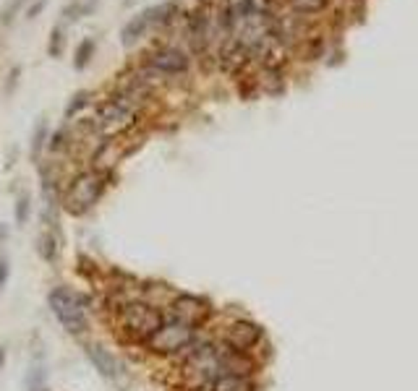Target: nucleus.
Segmentation results:
<instances>
[{
	"label": "nucleus",
	"mask_w": 418,
	"mask_h": 391,
	"mask_svg": "<svg viewBox=\"0 0 418 391\" xmlns=\"http://www.w3.org/2000/svg\"><path fill=\"white\" fill-rule=\"evenodd\" d=\"M13 216H16V225L24 227L27 222H29L31 216V198L27 193H21L19 198H16V204H13Z\"/></svg>",
	"instance_id": "20"
},
{
	"label": "nucleus",
	"mask_w": 418,
	"mask_h": 391,
	"mask_svg": "<svg viewBox=\"0 0 418 391\" xmlns=\"http://www.w3.org/2000/svg\"><path fill=\"white\" fill-rule=\"evenodd\" d=\"M288 3L293 6V10H298L303 16H311V13H319V10L327 8L329 0H288Z\"/></svg>",
	"instance_id": "21"
},
{
	"label": "nucleus",
	"mask_w": 418,
	"mask_h": 391,
	"mask_svg": "<svg viewBox=\"0 0 418 391\" xmlns=\"http://www.w3.org/2000/svg\"><path fill=\"white\" fill-rule=\"evenodd\" d=\"M261 342V326H257L254 321L238 318V321L228 323V329L222 334V344H228L233 350L249 352Z\"/></svg>",
	"instance_id": "9"
},
{
	"label": "nucleus",
	"mask_w": 418,
	"mask_h": 391,
	"mask_svg": "<svg viewBox=\"0 0 418 391\" xmlns=\"http://www.w3.org/2000/svg\"><path fill=\"white\" fill-rule=\"evenodd\" d=\"M27 3H29V0H8V3L0 8V27H10L13 19H16L21 10H24Z\"/></svg>",
	"instance_id": "19"
},
{
	"label": "nucleus",
	"mask_w": 418,
	"mask_h": 391,
	"mask_svg": "<svg viewBox=\"0 0 418 391\" xmlns=\"http://www.w3.org/2000/svg\"><path fill=\"white\" fill-rule=\"evenodd\" d=\"M150 29H152L150 19H147V13L141 10V13L131 16V19L123 24V29H120V45H123V47H134Z\"/></svg>",
	"instance_id": "11"
},
{
	"label": "nucleus",
	"mask_w": 418,
	"mask_h": 391,
	"mask_svg": "<svg viewBox=\"0 0 418 391\" xmlns=\"http://www.w3.org/2000/svg\"><path fill=\"white\" fill-rule=\"evenodd\" d=\"M84 355H87V360L94 365V371L100 373L102 378H108V381H113V383H118L120 378H123V373H126L123 362H120L118 355H115V352H110L105 344L87 342L84 344Z\"/></svg>",
	"instance_id": "8"
},
{
	"label": "nucleus",
	"mask_w": 418,
	"mask_h": 391,
	"mask_svg": "<svg viewBox=\"0 0 418 391\" xmlns=\"http://www.w3.org/2000/svg\"><path fill=\"white\" fill-rule=\"evenodd\" d=\"M207 391H257V383L251 376H236V373H219L209 383Z\"/></svg>",
	"instance_id": "12"
},
{
	"label": "nucleus",
	"mask_w": 418,
	"mask_h": 391,
	"mask_svg": "<svg viewBox=\"0 0 418 391\" xmlns=\"http://www.w3.org/2000/svg\"><path fill=\"white\" fill-rule=\"evenodd\" d=\"M45 8H48V0H31V3H27V10H24V16H27L29 21H34Z\"/></svg>",
	"instance_id": "24"
},
{
	"label": "nucleus",
	"mask_w": 418,
	"mask_h": 391,
	"mask_svg": "<svg viewBox=\"0 0 418 391\" xmlns=\"http://www.w3.org/2000/svg\"><path fill=\"white\" fill-rule=\"evenodd\" d=\"M92 105V91H87V89H79L73 97L69 99V105H66V110H63V117L66 120H73V117L79 115L81 110H87Z\"/></svg>",
	"instance_id": "17"
},
{
	"label": "nucleus",
	"mask_w": 418,
	"mask_h": 391,
	"mask_svg": "<svg viewBox=\"0 0 418 391\" xmlns=\"http://www.w3.org/2000/svg\"><path fill=\"white\" fill-rule=\"evenodd\" d=\"M194 339H196V329H191L175 318H165V323L154 332L152 339L144 342V347L154 355H180Z\"/></svg>",
	"instance_id": "5"
},
{
	"label": "nucleus",
	"mask_w": 418,
	"mask_h": 391,
	"mask_svg": "<svg viewBox=\"0 0 418 391\" xmlns=\"http://www.w3.org/2000/svg\"><path fill=\"white\" fill-rule=\"evenodd\" d=\"M108 172L105 170H97V167H89V170H81L79 175L71 177V183L63 191V198L60 204L63 209L73 216L87 214L89 209L100 204V198L108 191Z\"/></svg>",
	"instance_id": "1"
},
{
	"label": "nucleus",
	"mask_w": 418,
	"mask_h": 391,
	"mask_svg": "<svg viewBox=\"0 0 418 391\" xmlns=\"http://www.w3.org/2000/svg\"><path fill=\"white\" fill-rule=\"evenodd\" d=\"M8 279H10V261H8V256L0 253V293L6 290Z\"/></svg>",
	"instance_id": "25"
},
{
	"label": "nucleus",
	"mask_w": 418,
	"mask_h": 391,
	"mask_svg": "<svg viewBox=\"0 0 418 391\" xmlns=\"http://www.w3.org/2000/svg\"><path fill=\"white\" fill-rule=\"evenodd\" d=\"M115 323L129 339L144 344L165 323V313L147 300H126L115 308Z\"/></svg>",
	"instance_id": "2"
},
{
	"label": "nucleus",
	"mask_w": 418,
	"mask_h": 391,
	"mask_svg": "<svg viewBox=\"0 0 418 391\" xmlns=\"http://www.w3.org/2000/svg\"><path fill=\"white\" fill-rule=\"evenodd\" d=\"M147 13V19H150V27H170L173 21L180 16V6L178 0H162L157 6H152V8L144 10Z\"/></svg>",
	"instance_id": "10"
},
{
	"label": "nucleus",
	"mask_w": 418,
	"mask_h": 391,
	"mask_svg": "<svg viewBox=\"0 0 418 391\" xmlns=\"http://www.w3.org/2000/svg\"><path fill=\"white\" fill-rule=\"evenodd\" d=\"M144 63L159 76H180L191 68V58L180 47H159L150 52Z\"/></svg>",
	"instance_id": "7"
},
{
	"label": "nucleus",
	"mask_w": 418,
	"mask_h": 391,
	"mask_svg": "<svg viewBox=\"0 0 418 391\" xmlns=\"http://www.w3.org/2000/svg\"><path fill=\"white\" fill-rule=\"evenodd\" d=\"M19 78H21V66H13V68L8 71V76H6V84H3V94H6V97H10V94L16 91Z\"/></svg>",
	"instance_id": "23"
},
{
	"label": "nucleus",
	"mask_w": 418,
	"mask_h": 391,
	"mask_svg": "<svg viewBox=\"0 0 418 391\" xmlns=\"http://www.w3.org/2000/svg\"><path fill=\"white\" fill-rule=\"evenodd\" d=\"M209 313H212V308H209L207 300H201V297H196V295H175L173 300H170V316L168 318H175V321L186 323V326H191V329H199V326H204L209 318Z\"/></svg>",
	"instance_id": "6"
},
{
	"label": "nucleus",
	"mask_w": 418,
	"mask_h": 391,
	"mask_svg": "<svg viewBox=\"0 0 418 391\" xmlns=\"http://www.w3.org/2000/svg\"><path fill=\"white\" fill-rule=\"evenodd\" d=\"M136 117H139V108L136 105H131L129 99H123L120 94H113V97H108L97 108V115L92 120V126H94V131L100 136L113 138L126 133L136 123Z\"/></svg>",
	"instance_id": "4"
},
{
	"label": "nucleus",
	"mask_w": 418,
	"mask_h": 391,
	"mask_svg": "<svg viewBox=\"0 0 418 391\" xmlns=\"http://www.w3.org/2000/svg\"><path fill=\"white\" fill-rule=\"evenodd\" d=\"M63 52H66V29H63V24H55L50 37H48V55L63 58Z\"/></svg>",
	"instance_id": "18"
},
{
	"label": "nucleus",
	"mask_w": 418,
	"mask_h": 391,
	"mask_svg": "<svg viewBox=\"0 0 418 391\" xmlns=\"http://www.w3.org/2000/svg\"><path fill=\"white\" fill-rule=\"evenodd\" d=\"M48 141H50V126H48V120H45V117H40V120H37V126H34V133H31V144H29L31 162H40L42 152L48 149Z\"/></svg>",
	"instance_id": "13"
},
{
	"label": "nucleus",
	"mask_w": 418,
	"mask_h": 391,
	"mask_svg": "<svg viewBox=\"0 0 418 391\" xmlns=\"http://www.w3.org/2000/svg\"><path fill=\"white\" fill-rule=\"evenodd\" d=\"M58 253H60V235L45 230V233L40 235V256L45 261L55 264V261H58Z\"/></svg>",
	"instance_id": "16"
},
{
	"label": "nucleus",
	"mask_w": 418,
	"mask_h": 391,
	"mask_svg": "<svg viewBox=\"0 0 418 391\" xmlns=\"http://www.w3.org/2000/svg\"><path fill=\"white\" fill-rule=\"evenodd\" d=\"M24 386H27V391H45V386H48V365L42 360L31 362L27 376H24Z\"/></svg>",
	"instance_id": "15"
},
{
	"label": "nucleus",
	"mask_w": 418,
	"mask_h": 391,
	"mask_svg": "<svg viewBox=\"0 0 418 391\" xmlns=\"http://www.w3.org/2000/svg\"><path fill=\"white\" fill-rule=\"evenodd\" d=\"M94 52H97V39H94V37H84V39H81L79 45H76V50H73V68H76V71H87V68H89Z\"/></svg>",
	"instance_id": "14"
},
{
	"label": "nucleus",
	"mask_w": 418,
	"mask_h": 391,
	"mask_svg": "<svg viewBox=\"0 0 418 391\" xmlns=\"http://www.w3.org/2000/svg\"><path fill=\"white\" fill-rule=\"evenodd\" d=\"M48 305L71 337H81L87 332L89 318H87V297L84 295H79L71 287H52L48 295Z\"/></svg>",
	"instance_id": "3"
},
{
	"label": "nucleus",
	"mask_w": 418,
	"mask_h": 391,
	"mask_svg": "<svg viewBox=\"0 0 418 391\" xmlns=\"http://www.w3.org/2000/svg\"><path fill=\"white\" fill-rule=\"evenodd\" d=\"M3 365H6V347H0V371H3Z\"/></svg>",
	"instance_id": "26"
},
{
	"label": "nucleus",
	"mask_w": 418,
	"mask_h": 391,
	"mask_svg": "<svg viewBox=\"0 0 418 391\" xmlns=\"http://www.w3.org/2000/svg\"><path fill=\"white\" fill-rule=\"evenodd\" d=\"M60 16H63V21H69V24L79 21L81 16H84V3H81V0H73V3H69L66 8L60 10Z\"/></svg>",
	"instance_id": "22"
}]
</instances>
